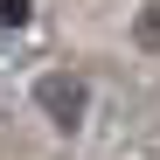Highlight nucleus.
<instances>
[{
    "instance_id": "obj_3",
    "label": "nucleus",
    "mask_w": 160,
    "mask_h": 160,
    "mask_svg": "<svg viewBox=\"0 0 160 160\" xmlns=\"http://www.w3.org/2000/svg\"><path fill=\"white\" fill-rule=\"evenodd\" d=\"M28 21V0H0V28H21Z\"/></svg>"
},
{
    "instance_id": "obj_2",
    "label": "nucleus",
    "mask_w": 160,
    "mask_h": 160,
    "mask_svg": "<svg viewBox=\"0 0 160 160\" xmlns=\"http://www.w3.org/2000/svg\"><path fill=\"white\" fill-rule=\"evenodd\" d=\"M132 42H139V49H160V0H146V7H139V21H132Z\"/></svg>"
},
{
    "instance_id": "obj_1",
    "label": "nucleus",
    "mask_w": 160,
    "mask_h": 160,
    "mask_svg": "<svg viewBox=\"0 0 160 160\" xmlns=\"http://www.w3.org/2000/svg\"><path fill=\"white\" fill-rule=\"evenodd\" d=\"M35 98H42V112L56 118L63 132H77V118H84V84H77V77H42Z\"/></svg>"
}]
</instances>
